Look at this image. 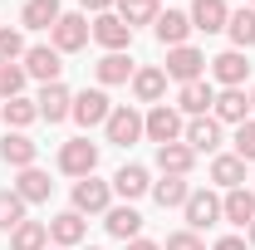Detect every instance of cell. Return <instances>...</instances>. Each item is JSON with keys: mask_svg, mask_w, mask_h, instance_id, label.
Returning a JSON list of instances; mask_svg holds the SVG:
<instances>
[{"mask_svg": "<svg viewBox=\"0 0 255 250\" xmlns=\"http://www.w3.org/2000/svg\"><path fill=\"white\" fill-rule=\"evenodd\" d=\"M98 167V142H89V137H69L59 147V172L64 177H94Z\"/></svg>", "mask_w": 255, "mask_h": 250, "instance_id": "6da1fadb", "label": "cell"}, {"mask_svg": "<svg viewBox=\"0 0 255 250\" xmlns=\"http://www.w3.org/2000/svg\"><path fill=\"white\" fill-rule=\"evenodd\" d=\"M142 132H147L157 147H167V142H182V113H177V108H167V103H157V108L142 118Z\"/></svg>", "mask_w": 255, "mask_h": 250, "instance_id": "7a4b0ae2", "label": "cell"}, {"mask_svg": "<svg viewBox=\"0 0 255 250\" xmlns=\"http://www.w3.org/2000/svg\"><path fill=\"white\" fill-rule=\"evenodd\" d=\"M108 201H113V182H98V177H79L74 182V211L84 216H94V211H108Z\"/></svg>", "mask_w": 255, "mask_h": 250, "instance_id": "3957f363", "label": "cell"}, {"mask_svg": "<svg viewBox=\"0 0 255 250\" xmlns=\"http://www.w3.org/2000/svg\"><path fill=\"white\" fill-rule=\"evenodd\" d=\"M25 74L39 79V84H59V74H64L59 49H54V44H30V49H25Z\"/></svg>", "mask_w": 255, "mask_h": 250, "instance_id": "277c9868", "label": "cell"}, {"mask_svg": "<svg viewBox=\"0 0 255 250\" xmlns=\"http://www.w3.org/2000/svg\"><path fill=\"white\" fill-rule=\"evenodd\" d=\"M201 69H206V54H201V49H191V44L167 49V79H177V84H196Z\"/></svg>", "mask_w": 255, "mask_h": 250, "instance_id": "5b68a950", "label": "cell"}, {"mask_svg": "<svg viewBox=\"0 0 255 250\" xmlns=\"http://www.w3.org/2000/svg\"><path fill=\"white\" fill-rule=\"evenodd\" d=\"M54 49L59 54H79L84 44H89V34H94V25L84 20V15H59V25H54Z\"/></svg>", "mask_w": 255, "mask_h": 250, "instance_id": "8992f818", "label": "cell"}, {"mask_svg": "<svg viewBox=\"0 0 255 250\" xmlns=\"http://www.w3.org/2000/svg\"><path fill=\"white\" fill-rule=\"evenodd\" d=\"M103 132H108V142H118V147H132V142L142 137V113L123 103V108H113V113H108Z\"/></svg>", "mask_w": 255, "mask_h": 250, "instance_id": "52a82bcc", "label": "cell"}, {"mask_svg": "<svg viewBox=\"0 0 255 250\" xmlns=\"http://www.w3.org/2000/svg\"><path fill=\"white\" fill-rule=\"evenodd\" d=\"M108 113H113V103H108V94L103 89H84V94H74V123H84V127H98V123H108Z\"/></svg>", "mask_w": 255, "mask_h": 250, "instance_id": "ba28073f", "label": "cell"}, {"mask_svg": "<svg viewBox=\"0 0 255 250\" xmlns=\"http://www.w3.org/2000/svg\"><path fill=\"white\" fill-rule=\"evenodd\" d=\"M182 211H187V231H206V226L221 221V196H211V191H191Z\"/></svg>", "mask_w": 255, "mask_h": 250, "instance_id": "9c48e42d", "label": "cell"}, {"mask_svg": "<svg viewBox=\"0 0 255 250\" xmlns=\"http://www.w3.org/2000/svg\"><path fill=\"white\" fill-rule=\"evenodd\" d=\"M34 108H39V118H44V123H64V118L74 113V94H69L64 84H44L39 98H34Z\"/></svg>", "mask_w": 255, "mask_h": 250, "instance_id": "30bf717a", "label": "cell"}, {"mask_svg": "<svg viewBox=\"0 0 255 250\" xmlns=\"http://www.w3.org/2000/svg\"><path fill=\"white\" fill-rule=\"evenodd\" d=\"M94 39L108 49V54H123L128 44H132V30H128L118 15H108V10H103V15H94Z\"/></svg>", "mask_w": 255, "mask_h": 250, "instance_id": "8fae6325", "label": "cell"}, {"mask_svg": "<svg viewBox=\"0 0 255 250\" xmlns=\"http://www.w3.org/2000/svg\"><path fill=\"white\" fill-rule=\"evenodd\" d=\"M182 142H187L191 152H216L221 147V123L216 118H191L182 127Z\"/></svg>", "mask_w": 255, "mask_h": 250, "instance_id": "7c38bea8", "label": "cell"}, {"mask_svg": "<svg viewBox=\"0 0 255 250\" xmlns=\"http://www.w3.org/2000/svg\"><path fill=\"white\" fill-rule=\"evenodd\" d=\"M211 74H216V84H226V89H241L246 74H251L246 49H226V54H216V59H211Z\"/></svg>", "mask_w": 255, "mask_h": 250, "instance_id": "4fadbf2b", "label": "cell"}, {"mask_svg": "<svg viewBox=\"0 0 255 250\" xmlns=\"http://www.w3.org/2000/svg\"><path fill=\"white\" fill-rule=\"evenodd\" d=\"M246 113H251V98L241 94V89H221V94H216V103H211V118H216V123H246Z\"/></svg>", "mask_w": 255, "mask_h": 250, "instance_id": "5bb4252c", "label": "cell"}, {"mask_svg": "<svg viewBox=\"0 0 255 250\" xmlns=\"http://www.w3.org/2000/svg\"><path fill=\"white\" fill-rule=\"evenodd\" d=\"M231 25V10H226V0H196L191 5V30H206V34H216Z\"/></svg>", "mask_w": 255, "mask_h": 250, "instance_id": "9a60e30c", "label": "cell"}, {"mask_svg": "<svg viewBox=\"0 0 255 250\" xmlns=\"http://www.w3.org/2000/svg\"><path fill=\"white\" fill-rule=\"evenodd\" d=\"M84 236H89V226H84V216H79V211H59V216L49 221V241H54V246H79V241H84Z\"/></svg>", "mask_w": 255, "mask_h": 250, "instance_id": "2e32d148", "label": "cell"}, {"mask_svg": "<svg viewBox=\"0 0 255 250\" xmlns=\"http://www.w3.org/2000/svg\"><path fill=\"white\" fill-rule=\"evenodd\" d=\"M152 30H157V39L167 44V49H177V44H187V34H191V15L167 10V15H157V20H152Z\"/></svg>", "mask_w": 255, "mask_h": 250, "instance_id": "e0dca14e", "label": "cell"}, {"mask_svg": "<svg viewBox=\"0 0 255 250\" xmlns=\"http://www.w3.org/2000/svg\"><path fill=\"white\" fill-rule=\"evenodd\" d=\"M221 216L231 221V226H251V221H255V191H251V187H236V191H226V201H221Z\"/></svg>", "mask_w": 255, "mask_h": 250, "instance_id": "ac0fdd59", "label": "cell"}, {"mask_svg": "<svg viewBox=\"0 0 255 250\" xmlns=\"http://www.w3.org/2000/svg\"><path fill=\"white\" fill-rule=\"evenodd\" d=\"M0 157L10 162V167H34V157H39V142H30L25 132H5V142H0Z\"/></svg>", "mask_w": 255, "mask_h": 250, "instance_id": "d6986e66", "label": "cell"}, {"mask_svg": "<svg viewBox=\"0 0 255 250\" xmlns=\"http://www.w3.org/2000/svg\"><path fill=\"white\" fill-rule=\"evenodd\" d=\"M113 191H118V196H128V201H137L142 191H152V182H147V167H137V162L118 167V172H113Z\"/></svg>", "mask_w": 255, "mask_h": 250, "instance_id": "ffe728a7", "label": "cell"}, {"mask_svg": "<svg viewBox=\"0 0 255 250\" xmlns=\"http://www.w3.org/2000/svg\"><path fill=\"white\" fill-rule=\"evenodd\" d=\"M191 162H196V152H191L187 142H167V147H157V167H162V177H187Z\"/></svg>", "mask_w": 255, "mask_h": 250, "instance_id": "44dd1931", "label": "cell"}, {"mask_svg": "<svg viewBox=\"0 0 255 250\" xmlns=\"http://www.w3.org/2000/svg\"><path fill=\"white\" fill-rule=\"evenodd\" d=\"M59 0H25V10H20V20H25V30H54L59 25Z\"/></svg>", "mask_w": 255, "mask_h": 250, "instance_id": "7402d4cb", "label": "cell"}, {"mask_svg": "<svg viewBox=\"0 0 255 250\" xmlns=\"http://www.w3.org/2000/svg\"><path fill=\"white\" fill-rule=\"evenodd\" d=\"M132 94L137 103H157L167 94V69H132Z\"/></svg>", "mask_w": 255, "mask_h": 250, "instance_id": "603a6c76", "label": "cell"}, {"mask_svg": "<svg viewBox=\"0 0 255 250\" xmlns=\"http://www.w3.org/2000/svg\"><path fill=\"white\" fill-rule=\"evenodd\" d=\"M211 182H216V187H226V191L246 187V162H241L236 152H221L216 162H211Z\"/></svg>", "mask_w": 255, "mask_h": 250, "instance_id": "cb8c5ba5", "label": "cell"}, {"mask_svg": "<svg viewBox=\"0 0 255 250\" xmlns=\"http://www.w3.org/2000/svg\"><path fill=\"white\" fill-rule=\"evenodd\" d=\"M177 103H182V113H191V118H206V108L216 103V94H211V84H206V79H196V84H182Z\"/></svg>", "mask_w": 255, "mask_h": 250, "instance_id": "d4e9b609", "label": "cell"}, {"mask_svg": "<svg viewBox=\"0 0 255 250\" xmlns=\"http://www.w3.org/2000/svg\"><path fill=\"white\" fill-rule=\"evenodd\" d=\"M10 250H49V226L44 221H20L10 231Z\"/></svg>", "mask_w": 255, "mask_h": 250, "instance_id": "484cf974", "label": "cell"}, {"mask_svg": "<svg viewBox=\"0 0 255 250\" xmlns=\"http://www.w3.org/2000/svg\"><path fill=\"white\" fill-rule=\"evenodd\" d=\"M15 191H20V201L30 206V201H49L54 182H49V172H39V167H25V172H20V182H15Z\"/></svg>", "mask_w": 255, "mask_h": 250, "instance_id": "4316f807", "label": "cell"}, {"mask_svg": "<svg viewBox=\"0 0 255 250\" xmlns=\"http://www.w3.org/2000/svg\"><path fill=\"white\" fill-rule=\"evenodd\" d=\"M108 236H118V241H137V231H142V216L132 211V206H108Z\"/></svg>", "mask_w": 255, "mask_h": 250, "instance_id": "83f0119b", "label": "cell"}, {"mask_svg": "<svg viewBox=\"0 0 255 250\" xmlns=\"http://www.w3.org/2000/svg\"><path fill=\"white\" fill-rule=\"evenodd\" d=\"M162 10H157V0H118V20H123L128 30L132 25H152Z\"/></svg>", "mask_w": 255, "mask_h": 250, "instance_id": "f1b7e54d", "label": "cell"}, {"mask_svg": "<svg viewBox=\"0 0 255 250\" xmlns=\"http://www.w3.org/2000/svg\"><path fill=\"white\" fill-rule=\"evenodd\" d=\"M98 84H128L132 79V64H128V54H103V59L94 64Z\"/></svg>", "mask_w": 255, "mask_h": 250, "instance_id": "f546056e", "label": "cell"}, {"mask_svg": "<svg viewBox=\"0 0 255 250\" xmlns=\"http://www.w3.org/2000/svg\"><path fill=\"white\" fill-rule=\"evenodd\" d=\"M152 196H157V206L167 211V206H187L191 187H187V177H162L157 187H152Z\"/></svg>", "mask_w": 255, "mask_h": 250, "instance_id": "4dcf8cb0", "label": "cell"}, {"mask_svg": "<svg viewBox=\"0 0 255 250\" xmlns=\"http://www.w3.org/2000/svg\"><path fill=\"white\" fill-rule=\"evenodd\" d=\"M34 118H39V108H34V98H10V103H5V123L15 127V132H25V127L34 123Z\"/></svg>", "mask_w": 255, "mask_h": 250, "instance_id": "1f68e13d", "label": "cell"}, {"mask_svg": "<svg viewBox=\"0 0 255 250\" xmlns=\"http://www.w3.org/2000/svg\"><path fill=\"white\" fill-rule=\"evenodd\" d=\"M226 30H231V39H236V49H251V44H255V10H251V5L236 10Z\"/></svg>", "mask_w": 255, "mask_h": 250, "instance_id": "d6a6232c", "label": "cell"}, {"mask_svg": "<svg viewBox=\"0 0 255 250\" xmlns=\"http://www.w3.org/2000/svg\"><path fill=\"white\" fill-rule=\"evenodd\" d=\"M25 64H0V98L10 103V98H20V89H25Z\"/></svg>", "mask_w": 255, "mask_h": 250, "instance_id": "836d02e7", "label": "cell"}, {"mask_svg": "<svg viewBox=\"0 0 255 250\" xmlns=\"http://www.w3.org/2000/svg\"><path fill=\"white\" fill-rule=\"evenodd\" d=\"M25 221V201H20V191H0V231H15Z\"/></svg>", "mask_w": 255, "mask_h": 250, "instance_id": "e575fe53", "label": "cell"}, {"mask_svg": "<svg viewBox=\"0 0 255 250\" xmlns=\"http://www.w3.org/2000/svg\"><path fill=\"white\" fill-rule=\"evenodd\" d=\"M15 59H25V39H20V30H0V64H15Z\"/></svg>", "mask_w": 255, "mask_h": 250, "instance_id": "d590c367", "label": "cell"}, {"mask_svg": "<svg viewBox=\"0 0 255 250\" xmlns=\"http://www.w3.org/2000/svg\"><path fill=\"white\" fill-rule=\"evenodd\" d=\"M236 157L241 162H255V118H246V123L236 127Z\"/></svg>", "mask_w": 255, "mask_h": 250, "instance_id": "8d00e7d4", "label": "cell"}, {"mask_svg": "<svg viewBox=\"0 0 255 250\" xmlns=\"http://www.w3.org/2000/svg\"><path fill=\"white\" fill-rule=\"evenodd\" d=\"M162 250H206V246H201V236H196V231H172Z\"/></svg>", "mask_w": 255, "mask_h": 250, "instance_id": "74e56055", "label": "cell"}, {"mask_svg": "<svg viewBox=\"0 0 255 250\" xmlns=\"http://www.w3.org/2000/svg\"><path fill=\"white\" fill-rule=\"evenodd\" d=\"M211 250H246V241H241V236H221Z\"/></svg>", "mask_w": 255, "mask_h": 250, "instance_id": "f35d334b", "label": "cell"}, {"mask_svg": "<svg viewBox=\"0 0 255 250\" xmlns=\"http://www.w3.org/2000/svg\"><path fill=\"white\" fill-rule=\"evenodd\" d=\"M79 5H84V10H94V15H103V10H108V5H118V0H79Z\"/></svg>", "mask_w": 255, "mask_h": 250, "instance_id": "ab89813d", "label": "cell"}, {"mask_svg": "<svg viewBox=\"0 0 255 250\" xmlns=\"http://www.w3.org/2000/svg\"><path fill=\"white\" fill-rule=\"evenodd\" d=\"M128 250H162L157 241H142V236H137V241H128Z\"/></svg>", "mask_w": 255, "mask_h": 250, "instance_id": "60d3db41", "label": "cell"}, {"mask_svg": "<svg viewBox=\"0 0 255 250\" xmlns=\"http://www.w3.org/2000/svg\"><path fill=\"white\" fill-rule=\"evenodd\" d=\"M246 231H251V246H255V221H251V226H246Z\"/></svg>", "mask_w": 255, "mask_h": 250, "instance_id": "b9f144b4", "label": "cell"}, {"mask_svg": "<svg viewBox=\"0 0 255 250\" xmlns=\"http://www.w3.org/2000/svg\"><path fill=\"white\" fill-rule=\"evenodd\" d=\"M251 108H255V89H251Z\"/></svg>", "mask_w": 255, "mask_h": 250, "instance_id": "7bdbcfd3", "label": "cell"}, {"mask_svg": "<svg viewBox=\"0 0 255 250\" xmlns=\"http://www.w3.org/2000/svg\"><path fill=\"white\" fill-rule=\"evenodd\" d=\"M54 250H64V246H54Z\"/></svg>", "mask_w": 255, "mask_h": 250, "instance_id": "ee69618b", "label": "cell"}, {"mask_svg": "<svg viewBox=\"0 0 255 250\" xmlns=\"http://www.w3.org/2000/svg\"><path fill=\"white\" fill-rule=\"evenodd\" d=\"M89 250H98V246H89Z\"/></svg>", "mask_w": 255, "mask_h": 250, "instance_id": "f6af8a7d", "label": "cell"}, {"mask_svg": "<svg viewBox=\"0 0 255 250\" xmlns=\"http://www.w3.org/2000/svg\"><path fill=\"white\" fill-rule=\"evenodd\" d=\"M251 5H255V0H251Z\"/></svg>", "mask_w": 255, "mask_h": 250, "instance_id": "bcb514c9", "label": "cell"}]
</instances>
